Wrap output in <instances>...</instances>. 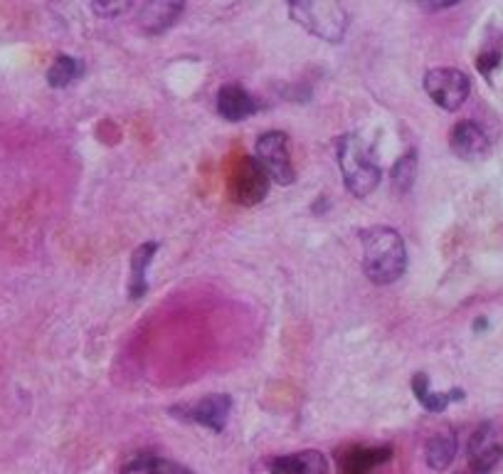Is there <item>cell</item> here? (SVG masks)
I'll return each mask as SVG.
<instances>
[{
  "mask_svg": "<svg viewBox=\"0 0 503 474\" xmlns=\"http://www.w3.org/2000/svg\"><path fill=\"white\" fill-rule=\"evenodd\" d=\"M363 243V269L373 284H392L407 269V253L400 232L392 228H370L360 235Z\"/></svg>",
  "mask_w": 503,
  "mask_h": 474,
  "instance_id": "1",
  "label": "cell"
},
{
  "mask_svg": "<svg viewBox=\"0 0 503 474\" xmlns=\"http://www.w3.org/2000/svg\"><path fill=\"white\" fill-rule=\"evenodd\" d=\"M289 12L301 27H306L311 35L321 37L326 43H341L348 30L341 0H286Z\"/></svg>",
  "mask_w": 503,
  "mask_h": 474,
  "instance_id": "2",
  "label": "cell"
},
{
  "mask_svg": "<svg viewBox=\"0 0 503 474\" xmlns=\"http://www.w3.org/2000/svg\"><path fill=\"white\" fill-rule=\"evenodd\" d=\"M338 163L344 171L345 188L355 198H368L380 185V166L355 134L338 141Z\"/></svg>",
  "mask_w": 503,
  "mask_h": 474,
  "instance_id": "3",
  "label": "cell"
},
{
  "mask_svg": "<svg viewBox=\"0 0 503 474\" xmlns=\"http://www.w3.org/2000/svg\"><path fill=\"white\" fill-rule=\"evenodd\" d=\"M424 92L437 106L446 112H457L459 106L467 102L471 92L469 77L454 67H435L424 74Z\"/></svg>",
  "mask_w": 503,
  "mask_h": 474,
  "instance_id": "4",
  "label": "cell"
},
{
  "mask_svg": "<svg viewBox=\"0 0 503 474\" xmlns=\"http://www.w3.org/2000/svg\"><path fill=\"white\" fill-rule=\"evenodd\" d=\"M272 178L262 168V163L257 159H244V161L235 168L232 181H229V196L240 206H257L262 203L267 193H269Z\"/></svg>",
  "mask_w": 503,
  "mask_h": 474,
  "instance_id": "5",
  "label": "cell"
},
{
  "mask_svg": "<svg viewBox=\"0 0 503 474\" xmlns=\"http://www.w3.org/2000/svg\"><path fill=\"white\" fill-rule=\"evenodd\" d=\"M286 134L284 131H267L257 139V161L269 174V178L279 185H289L294 181V166L286 151Z\"/></svg>",
  "mask_w": 503,
  "mask_h": 474,
  "instance_id": "6",
  "label": "cell"
},
{
  "mask_svg": "<svg viewBox=\"0 0 503 474\" xmlns=\"http://www.w3.org/2000/svg\"><path fill=\"white\" fill-rule=\"evenodd\" d=\"M229 410H232V400H229V395L215 393V395H205V398H200L197 403L175 408V410H171V413H178V417H185V420L197 423V425H203V428L222 432L225 425H228Z\"/></svg>",
  "mask_w": 503,
  "mask_h": 474,
  "instance_id": "7",
  "label": "cell"
},
{
  "mask_svg": "<svg viewBox=\"0 0 503 474\" xmlns=\"http://www.w3.org/2000/svg\"><path fill=\"white\" fill-rule=\"evenodd\" d=\"M467 455H469L471 467L484 470V472H491L503 457L501 432L493 428V425H489V423L476 428L474 435L469 438V445H467Z\"/></svg>",
  "mask_w": 503,
  "mask_h": 474,
  "instance_id": "8",
  "label": "cell"
},
{
  "mask_svg": "<svg viewBox=\"0 0 503 474\" xmlns=\"http://www.w3.org/2000/svg\"><path fill=\"white\" fill-rule=\"evenodd\" d=\"M257 474H329V462L319 450H304L267 460Z\"/></svg>",
  "mask_w": 503,
  "mask_h": 474,
  "instance_id": "9",
  "label": "cell"
},
{
  "mask_svg": "<svg viewBox=\"0 0 503 474\" xmlns=\"http://www.w3.org/2000/svg\"><path fill=\"white\" fill-rule=\"evenodd\" d=\"M183 11L185 0H146L138 12V25L146 35H160L178 23Z\"/></svg>",
  "mask_w": 503,
  "mask_h": 474,
  "instance_id": "10",
  "label": "cell"
},
{
  "mask_svg": "<svg viewBox=\"0 0 503 474\" xmlns=\"http://www.w3.org/2000/svg\"><path fill=\"white\" fill-rule=\"evenodd\" d=\"M449 146L457 153L461 161H479L484 159L489 149H491V141L486 136V131L474 124V121H461L457 127L452 128V136H449Z\"/></svg>",
  "mask_w": 503,
  "mask_h": 474,
  "instance_id": "11",
  "label": "cell"
},
{
  "mask_svg": "<svg viewBox=\"0 0 503 474\" xmlns=\"http://www.w3.org/2000/svg\"><path fill=\"white\" fill-rule=\"evenodd\" d=\"M392 460V447H353L341 460V474H370Z\"/></svg>",
  "mask_w": 503,
  "mask_h": 474,
  "instance_id": "12",
  "label": "cell"
},
{
  "mask_svg": "<svg viewBox=\"0 0 503 474\" xmlns=\"http://www.w3.org/2000/svg\"><path fill=\"white\" fill-rule=\"evenodd\" d=\"M218 112L228 121H242L257 112V102L237 84H225L218 94Z\"/></svg>",
  "mask_w": 503,
  "mask_h": 474,
  "instance_id": "13",
  "label": "cell"
},
{
  "mask_svg": "<svg viewBox=\"0 0 503 474\" xmlns=\"http://www.w3.org/2000/svg\"><path fill=\"white\" fill-rule=\"evenodd\" d=\"M156 253H159V243H143L134 250V255H131V279H128V297L131 299H141L149 291L146 269L153 262Z\"/></svg>",
  "mask_w": 503,
  "mask_h": 474,
  "instance_id": "14",
  "label": "cell"
},
{
  "mask_svg": "<svg viewBox=\"0 0 503 474\" xmlns=\"http://www.w3.org/2000/svg\"><path fill=\"white\" fill-rule=\"evenodd\" d=\"M454 455H457V435L452 430L437 432L435 438H429L424 445V460L437 472H445L446 467L454 462Z\"/></svg>",
  "mask_w": 503,
  "mask_h": 474,
  "instance_id": "15",
  "label": "cell"
},
{
  "mask_svg": "<svg viewBox=\"0 0 503 474\" xmlns=\"http://www.w3.org/2000/svg\"><path fill=\"white\" fill-rule=\"evenodd\" d=\"M412 391L417 395V400L422 403L424 410H429V413H445L449 403L464 400V391L461 388H454L449 393H432L429 391V376H424V373H417L412 378Z\"/></svg>",
  "mask_w": 503,
  "mask_h": 474,
  "instance_id": "16",
  "label": "cell"
},
{
  "mask_svg": "<svg viewBox=\"0 0 503 474\" xmlns=\"http://www.w3.org/2000/svg\"><path fill=\"white\" fill-rule=\"evenodd\" d=\"M81 72H84V65H81L77 58H69V55H58L52 67L47 70V82L50 87H69L74 80H80Z\"/></svg>",
  "mask_w": 503,
  "mask_h": 474,
  "instance_id": "17",
  "label": "cell"
},
{
  "mask_svg": "<svg viewBox=\"0 0 503 474\" xmlns=\"http://www.w3.org/2000/svg\"><path fill=\"white\" fill-rule=\"evenodd\" d=\"M390 178H392V185H395V190L400 196L410 193L412 185H414V178H417V151H410L402 159H398V163L392 166Z\"/></svg>",
  "mask_w": 503,
  "mask_h": 474,
  "instance_id": "18",
  "label": "cell"
},
{
  "mask_svg": "<svg viewBox=\"0 0 503 474\" xmlns=\"http://www.w3.org/2000/svg\"><path fill=\"white\" fill-rule=\"evenodd\" d=\"M134 0H92V11L99 18H119L131 11Z\"/></svg>",
  "mask_w": 503,
  "mask_h": 474,
  "instance_id": "19",
  "label": "cell"
},
{
  "mask_svg": "<svg viewBox=\"0 0 503 474\" xmlns=\"http://www.w3.org/2000/svg\"><path fill=\"white\" fill-rule=\"evenodd\" d=\"M501 65V52L499 50H486V52H481L479 59H476V70L484 74V77H491L493 70Z\"/></svg>",
  "mask_w": 503,
  "mask_h": 474,
  "instance_id": "20",
  "label": "cell"
},
{
  "mask_svg": "<svg viewBox=\"0 0 503 474\" xmlns=\"http://www.w3.org/2000/svg\"><path fill=\"white\" fill-rule=\"evenodd\" d=\"M143 474H195V472H190V470L183 467V464L171 462V460H159V457H156Z\"/></svg>",
  "mask_w": 503,
  "mask_h": 474,
  "instance_id": "21",
  "label": "cell"
},
{
  "mask_svg": "<svg viewBox=\"0 0 503 474\" xmlns=\"http://www.w3.org/2000/svg\"><path fill=\"white\" fill-rule=\"evenodd\" d=\"M420 3V8L427 12H437V11H445V8H452V5H457L461 0H417Z\"/></svg>",
  "mask_w": 503,
  "mask_h": 474,
  "instance_id": "22",
  "label": "cell"
},
{
  "mask_svg": "<svg viewBox=\"0 0 503 474\" xmlns=\"http://www.w3.org/2000/svg\"><path fill=\"white\" fill-rule=\"evenodd\" d=\"M457 474H489V472H484V470H476V467H467V470H461V472H457Z\"/></svg>",
  "mask_w": 503,
  "mask_h": 474,
  "instance_id": "23",
  "label": "cell"
},
{
  "mask_svg": "<svg viewBox=\"0 0 503 474\" xmlns=\"http://www.w3.org/2000/svg\"><path fill=\"white\" fill-rule=\"evenodd\" d=\"M474 329H476V331H484V329H486V322H484V319H479V322L474 324Z\"/></svg>",
  "mask_w": 503,
  "mask_h": 474,
  "instance_id": "24",
  "label": "cell"
}]
</instances>
